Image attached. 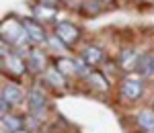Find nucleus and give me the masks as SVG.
Returning <instances> with one entry per match:
<instances>
[{
	"instance_id": "f257e3e1",
	"label": "nucleus",
	"mask_w": 154,
	"mask_h": 133,
	"mask_svg": "<svg viewBox=\"0 0 154 133\" xmlns=\"http://www.w3.org/2000/svg\"><path fill=\"white\" fill-rule=\"evenodd\" d=\"M2 39L6 41H11V43H14V45H19V47L23 49L25 43L29 41V35L25 33L23 25L17 23V21H6V23H2Z\"/></svg>"
},
{
	"instance_id": "f03ea898",
	"label": "nucleus",
	"mask_w": 154,
	"mask_h": 133,
	"mask_svg": "<svg viewBox=\"0 0 154 133\" xmlns=\"http://www.w3.org/2000/svg\"><path fill=\"white\" fill-rule=\"evenodd\" d=\"M56 37H58L64 45H74V43H78V39H80V31H78L76 25L62 21V23L56 25Z\"/></svg>"
},
{
	"instance_id": "7ed1b4c3",
	"label": "nucleus",
	"mask_w": 154,
	"mask_h": 133,
	"mask_svg": "<svg viewBox=\"0 0 154 133\" xmlns=\"http://www.w3.org/2000/svg\"><path fill=\"white\" fill-rule=\"evenodd\" d=\"M27 100H29V111H31V115H33V117H41L43 111H45V105H48L45 94H43L39 88H31Z\"/></svg>"
},
{
	"instance_id": "20e7f679",
	"label": "nucleus",
	"mask_w": 154,
	"mask_h": 133,
	"mask_svg": "<svg viewBox=\"0 0 154 133\" xmlns=\"http://www.w3.org/2000/svg\"><path fill=\"white\" fill-rule=\"evenodd\" d=\"M21 25H23L25 33L29 35L31 41H35V43H43V41H48V35H45L43 27L37 23V21H33V19H25V21H21Z\"/></svg>"
},
{
	"instance_id": "39448f33",
	"label": "nucleus",
	"mask_w": 154,
	"mask_h": 133,
	"mask_svg": "<svg viewBox=\"0 0 154 133\" xmlns=\"http://www.w3.org/2000/svg\"><path fill=\"white\" fill-rule=\"evenodd\" d=\"M144 92V84L140 80H134V78H128V80H123L121 82V94L125 98H130V100H136V98H140Z\"/></svg>"
},
{
	"instance_id": "423d86ee",
	"label": "nucleus",
	"mask_w": 154,
	"mask_h": 133,
	"mask_svg": "<svg viewBox=\"0 0 154 133\" xmlns=\"http://www.w3.org/2000/svg\"><path fill=\"white\" fill-rule=\"evenodd\" d=\"M134 70L140 74V76H152L154 74V55L150 53H142L136 58V64H134Z\"/></svg>"
},
{
	"instance_id": "0eeeda50",
	"label": "nucleus",
	"mask_w": 154,
	"mask_h": 133,
	"mask_svg": "<svg viewBox=\"0 0 154 133\" xmlns=\"http://www.w3.org/2000/svg\"><path fill=\"white\" fill-rule=\"evenodd\" d=\"M2 100L11 102V105H21L23 102V90L14 84H8L2 88Z\"/></svg>"
},
{
	"instance_id": "6e6552de",
	"label": "nucleus",
	"mask_w": 154,
	"mask_h": 133,
	"mask_svg": "<svg viewBox=\"0 0 154 133\" xmlns=\"http://www.w3.org/2000/svg\"><path fill=\"white\" fill-rule=\"evenodd\" d=\"M27 66L33 72H43L45 70V55L39 49H31L29 51V58H27Z\"/></svg>"
},
{
	"instance_id": "1a4fd4ad",
	"label": "nucleus",
	"mask_w": 154,
	"mask_h": 133,
	"mask_svg": "<svg viewBox=\"0 0 154 133\" xmlns=\"http://www.w3.org/2000/svg\"><path fill=\"white\" fill-rule=\"evenodd\" d=\"M82 60L86 61V66H97L99 61H103V49L97 45H88L82 51Z\"/></svg>"
},
{
	"instance_id": "9d476101",
	"label": "nucleus",
	"mask_w": 154,
	"mask_h": 133,
	"mask_svg": "<svg viewBox=\"0 0 154 133\" xmlns=\"http://www.w3.org/2000/svg\"><path fill=\"white\" fill-rule=\"evenodd\" d=\"M2 64L8 66V70L12 74H23L25 72V61L21 60V55H14V53H8L6 58H2Z\"/></svg>"
},
{
	"instance_id": "9b49d317",
	"label": "nucleus",
	"mask_w": 154,
	"mask_h": 133,
	"mask_svg": "<svg viewBox=\"0 0 154 133\" xmlns=\"http://www.w3.org/2000/svg\"><path fill=\"white\" fill-rule=\"evenodd\" d=\"M2 129L8 133H17L19 129H23V121L14 115H4L2 117Z\"/></svg>"
},
{
	"instance_id": "f8f14e48",
	"label": "nucleus",
	"mask_w": 154,
	"mask_h": 133,
	"mask_svg": "<svg viewBox=\"0 0 154 133\" xmlns=\"http://www.w3.org/2000/svg\"><path fill=\"white\" fill-rule=\"evenodd\" d=\"M138 123L146 131H154V113L152 111H140L138 113Z\"/></svg>"
},
{
	"instance_id": "ddd939ff",
	"label": "nucleus",
	"mask_w": 154,
	"mask_h": 133,
	"mask_svg": "<svg viewBox=\"0 0 154 133\" xmlns=\"http://www.w3.org/2000/svg\"><path fill=\"white\" fill-rule=\"evenodd\" d=\"M45 78H48V82L51 86H58V88H62V86L66 84V80H64V74L60 72L58 68H54V70H48L45 72Z\"/></svg>"
},
{
	"instance_id": "4468645a",
	"label": "nucleus",
	"mask_w": 154,
	"mask_h": 133,
	"mask_svg": "<svg viewBox=\"0 0 154 133\" xmlns=\"http://www.w3.org/2000/svg\"><path fill=\"white\" fill-rule=\"evenodd\" d=\"M56 10L58 8H49V6H43V4H37L35 6V16L37 19H43V21H51L56 16Z\"/></svg>"
},
{
	"instance_id": "2eb2a0df",
	"label": "nucleus",
	"mask_w": 154,
	"mask_h": 133,
	"mask_svg": "<svg viewBox=\"0 0 154 133\" xmlns=\"http://www.w3.org/2000/svg\"><path fill=\"white\" fill-rule=\"evenodd\" d=\"M56 68H58L62 74H76V64H74L72 60L60 58V60H56Z\"/></svg>"
},
{
	"instance_id": "dca6fc26",
	"label": "nucleus",
	"mask_w": 154,
	"mask_h": 133,
	"mask_svg": "<svg viewBox=\"0 0 154 133\" xmlns=\"http://www.w3.org/2000/svg\"><path fill=\"white\" fill-rule=\"evenodd\" d=\"M88 80H91V82H93V84H95L97 88H103V90H105L107 86H109V82H107L105 78H103V76H101V74H97V72L88 74Z\"/></svg>"
},
{
	"instance_id": "f3484780",
	"label": "nucleus",
	"mask_w": 154,
	"mask_h": 133,
	"mask_svg": "<svg viewBox=\"0 0 154 133\" xmlns=\"http://www.w3.org/2000/svg\"><path fill=\"white\" fill-rule=\"evenodd\" d=\"M82 10L84 12H91V14H97V12L101 10V6H99L97 0H86V2H82Z\"/></svg>"
},
{
	"instance_id": "a211bd4d",
	"label": "nucleus",
	"mask_w": 154,
	"mask_h": 133,
	"mask_svg": "<svg viewBox=\"0 0 154 133\" xmlns=\"http://www.w3.org/2000/svg\"><path fill=\"white\" fill-rule=\"evenodd\" d=\"M131 58H138L131 49H125L121 55H119V61H121V66H130V61H131Z\"/></svg>"
},
{
	"instance_id": "6ab92c4d",
	"label": "nucleus",
	"mask_w": 154,
	"mask_h": 133,
	"mask_svg": "<svg viewBox=\"0 0 154 133\" xmlns=\"http://www.w3.org/2000/svg\"><path fill=\"white\" fill-rule=\"evenodd\" d=\"M58 2H60V0H39V4L49 6V8H58Z\"/></svg>"
},
{
	"instance_id": "aec40b11",
	"label": "nucleus",
	"mask_w": 154,
	"mask_h": 133,
	"mask_svg": "<svg viewBox=\"0 0 154 133\" xmlns=\"http://www.w3.org/2000/svg\"><path fill=\"white\" fill-rule=\"evenodd\" d=\"M0 107H2V117H4V115H8V109H11V102H6V100H0Z\"/></svg>"
},
{
	"instance_id": "412c9836",
	"label": "nucleus",
	"mask_w": 154,
	"mask_h": 133,
	"mask_svg": "<svg viewBox=\"0 0 154 133\" xmlns=\"http://www.w3.org/2000/svg\"><path fill=\"white\" fill-rule=\"evenodd\" d=\"M17 133H31V131H27V129H19Z\"/></svg>"
},
{
	"instance_id": "4be33fe9",
	"label": "nucleus",
	"mask_w": 154,
	"mask_h": 133,
	"mask_svg": "<svg viewBox=\"0 0 154 133\" xmlns=\"http://www.w3.org/2000/svg\"><path fill=\"white\" fill-rule=\"evenodd\" d=\"M105 2H111V0H105Z\"/></svg>"
}]
</instances>
